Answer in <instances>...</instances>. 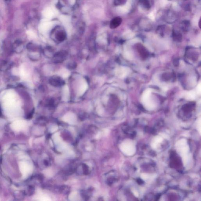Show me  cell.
Segmentation results:
<instances>
[{
	"label": "cell",
	"instance_id": "5",
	"mask_svg": "<svg viewBox=\"0 0 201 201\" xmlns=\"http://www.w3.org/2000/svg\"><path fill=\"white\" fill-rule=\"evenodd\" d=\"M138 27L145 31H150L153 27L152 22L148 18H141L138 23Z\"/></svg>",
	"mask_w": 201,
	"mask_h": 201
},
{
	"label": "cell",
	"instance_id": "10",
	"mask_svg": "<svg viewBox=\"0 0 201 201\" xmlns=\"http://www.w3.org/2000/svg\"><path fill=\"white\" fill-rule=\"evenodd\" d=\"M191 27L190 22L189 21L185 20L181 22L180 24V27L183 30L187 31Z\"/></svg>",
	"mask_w": 201,
	"mask_h": 201
},
{
	"label": "cell",
	"instance_id": "7",
	"mask_svg": "<svg viewBox=\"0 0 201 201\" xmlns=\"http://www.w3.org/2000/svg\"><path fill=\"white\" fill-rule=\"evenodd\" d=\"M67 55L68 53L65 50H62L59 52L54 55V58L55 59L54 61L55 62H57V63H61L65 60Z\"/></svg>",
	"mask_w": 201,
	"mask_h": 201
},
{
	"label": "cell",
	"instance_id": "11",
	"mask_svg": "<svg viewBox=\"0 0 201 201\" xmlns=\"http://www.w3.org/2000/svg\"><path fill=\"white\" fill-rule=\"evenodd\" d=\"M163 139L160 136H157L153 139L151 143V147L154 149L157 148L158 145L162 142Z\"/></svg>",
	"mask_w": 201,
	"mask_h": 201
},
{
	"label": "cell",
	"instance_id": "14",
	"mask_svg": "<svg viewBox=\"0 0 201 201\" xmlns=\"http://www.w3.org/2000/svg\"><path fill=\"white\" fill-rule=\"evenodd\" d=\"M197 93L198 95H200L201 93V82H200L199 84L197 86Z\"/></svg>",
	"mask_w": 201,
	"mask_h": 201
},
{
	"label": "cell",
	"instance_id": "1",
	"mask_svg": "<svg viewBox=\"0 0 201 201\" xmlns=\"http://www.w3.org/2000/svg\"><path fill=\"white\" fill-rule=\"evenodd\" d=\"M177 152L182 158L183 163L186 166L188 163L189 159V146L186 139H182L179 140L176 144Z\"/></svg>",
	"mask_w": 201,
	"mask_h": 201
},
{
	"label": "cell",
	"instance_id": "6",
	"mask_svg": "<svg viewBox=\"0 0 201 201\" xmlns=\"http://www.w3.org/2000/svg\"><path fill=\"white\" fill-rule=\"evenodd\" d=\"M50 84L54 87H60L65 84V82L61 77L58 76L52 77L49 81Z\"/></svg>",
	"mask_w": 201,
	"mask_h": 201
},
{
	"label": "cell",
	"instance_id": "20",
	"mask_svg": "<svg viewBox=\"0 0 201 201\" xmlns=\"http://www.w3.org/2000/svg\"><path fill=\"white\" fill-rule=\"evenodd\" d=\"M168 1H172V0H168Z\"/></svg>",
	"mask_w": 201,
	"mask_h": 201
},
{
	"label": "cell",
	"instance_id": "2",
	"mask_svg": "<svg viewBox=\"0 0 201 201\" xmlns=\"http://www.w3.org/2000/svg\"><path fill=\"white\" fill-rule=\"evenodd\" d=\"M141 101L143 105L147 110H152L156 108V103L152 97L151 89H147L144 91L141 96Z\"/></svg>",
	"mask_w": 201,
	"mask_h": 201
},
{
	"label": "cell",
	"instance_id": "18",
	"mask_svg": "<svg viewBox=\"0 0 201 201\" xmlns=\"http://www.w3.org/2000/svg\"><path fill=\"white\" fill-rule=\"evenodd\" d=\"M27 34L31 37H33L34 36V33L31 31H28L27 32Z\"/></svg>",
	"mask_w": 201,
	"mask_h": 201
},
{
	"label": "cell",
	"instance_id": "12",
	"mask_svg": "<svg viewBox=\"0 0 201 201\" xmlns=\"http://www.w3.org/2000/svg\"><path fill=\"white\" fill-rule=\"evenodd\" d=\"M196 97V93L194 91H191L187 92L186 95V99L188 100L192 101L195 99Z\"/></svg>",
	"mask_w": 201,
	"mask_h": 201
},
{
	"label": "cell",
	"instance_id": "15",
	"mask_svg": "<svg viewBox=\"0 0 201 201\" xmlns=\"http://www.w3.org/2000/svg\"><path fill=\"white\" fill-rule=\"evenodd\" d=\"M141 178L144 180H146L149 178V176L147 174L143 173L141 175Z\"/></svg>",
	"mask_w": 201,
	"mask_h": 201
},
{
	"label": "cell",
	"instance_id": "13",
	"mask_svg": "<svg viewBox=\"0 0 201 201\" xmlns=\"http://www.w3.org/2000/svg\"><path fill=\"white\" fill-rule=\"evenodd\" d=\"M127 0H115V3L118 6L123 5L125 4Z\"/></svg>",
	"mask_w": 201,
	"mask_h": 201
},
{
	"label": "cell",
	"instance_id": "19",
	"mask_svg": "<svg viewBox=\"0 0 201 201\" xmlns=\"http://www.w3.org/2000/svg\"><path fill=\"white\" fill-rule=\"evenodd\" d=\"M133 193L134 194V195H135V197H138V192H137L136 191H135V190H133Z\"/></svg>",
	"mask_w": 201,
	"mask_h": 201
},
{
	"label": "cell",
	"instance_id": "3",
	"mask_svg": "<svg viewBox=\"0 0 201 201\" xmlns=\"http://www.w3.org/2000/svg\"><path fill=\"white\" fill-rule=\"evenodd\" d=\"M121 149L123 153L127 156L134 155L136 151V147L134 143L130 140H126L121 145Z\"/></svg>",
	"mask_w": 201,
	"mask_h": 201
},
{
	"label": "cell",
	"instance_id": "9",
	"mask_svg": "<svg viewBox=\"0 0 201 201\" xmlns=\"http://www.w3.org/2000/svg\"><path fill=\"white\" fill-rule=\"evenodd\" d=\"M122 21L121 18L117 17L114 18L111 23L110 27L112 28H115L119 27L121 24Z\"/></svg>",
	"mask_w": 201,
	"mask_h": 201
},
{
	"label": "cell",
	"instance_id": "8",
	"mask_svg": "<svg viewBox=\"0 0 201 201\" xmlns=\"http://www.w3.org/2000/svg\"><path fill=\"white\" fill-rule=\"evenodd\" d=\"M139 5L143 9L149 10L151 8V3L150 0H139Z\"/></svg>",
	"mask_w": 201,
	"mask_h": 201
},
{
	"label": "cell",
	"instance_id": "16",
	"mask_svg": "<svg viewBox=\"0 0 201 201\" xmlns=\"http://www.w3.org/2000/svg\"><path fill=\"white\" fill-rule=\"evenodd\" d=\"M12 73H13V75H18V74H19V70H18V68H15L12 70Z\"/></svg>",
	"mask_w": 201,
	"mask_h": 201
},
{
	"label": "cell",
	"instance_id": "4",
	"mask_svg": "<svg viewBox=\"0 0 201 201\" xmlns=\"http://www.w3.org/2000/svg\"><path fill=\"white\" fill-rule=\"evenodd\" d=\"M162 20L168 24H172L174 23L177 19V15L174 11L168 10L163 12Z\"/></svg>",
	"mask_w": 201,
	"mask_h": 201
},
{
	"label": "cell",
	"instance_id": "17",
	"mask_svg": "<svg viewBox=\"0 0 201 201\" xmlns=\"http://www.w3.org/2000/svg\"><path fill=\"white\" fill-rule=\"evenodd\" d=\"M197 129L198 131L199 132L200 134L201 133V119H200L198 120V123H197Z\"/></svg>",
	"mask_w": 201,
	"mask_h": 201
}]
</instances>
